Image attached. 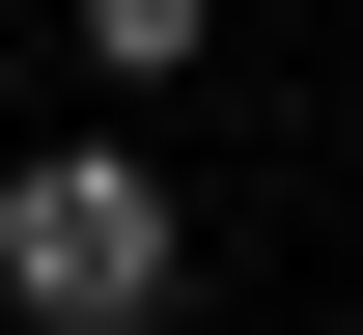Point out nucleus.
Wrapping results in <instances>:
<instances>
[{"label":"nucleus","instance_id":"nucleus-1","mask_svg":"<svg viewBox=\"0 0 363 335\" xmlns=\"http://www.w3.org/2000/svg\"><path fill=\"white\" fill-rule=\"evenodd\" d=\"M168 280H196V224H168L140 140H28V168H0V307H28V335H140Z\"/></svg>","mask_w":363,"mask_h":335},{"label":"nucleus","instance_id":"nucleus-2","mask_svg":"<svg viewBox=\"0 0 363 335\" xmlns=\"http://www.w3.org/2000/svg\"><path fill=\"white\" fill-rule=\"evenodd\" d=\"M84 56H112V112H140V84H196V56H224V0H84Z\"/></svg>","mask_w":363,"mask_h":335}]
</instances>
